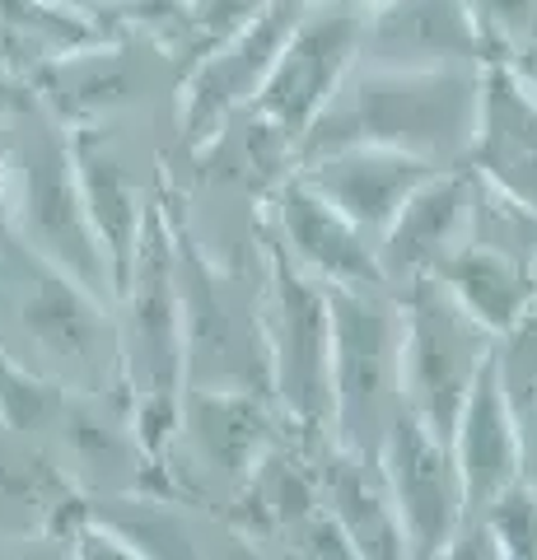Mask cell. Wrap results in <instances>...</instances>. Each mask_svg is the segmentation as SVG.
<instances>
[{"mask_svg":"<svg viewBox=\"0 0 537 560\" xmlns=\"http://www.w3.org/2000/svg\"><path fill=\"white\" fill-rule=\"evenodd\" d=\"M117 374L131 393V430L150 458L178 434L183 388H187V327H183V285H178V243L160 206L145 210L127 280L117 290Z\"/></svg>","mask_w":537,"mask_h":560,"instance_id":"2","label":"cell"},{"mask_svg":"<svg viewBox=\"0 0 537 560\" xmlns=\"http://www.w3.org/2000/svg\"><path fill=\"white\" fill-rule=\"evenodd\" d=\"M267 378L276 401L304 430H332V304L327 285L271 248V290L262 304Z\"/></svg>","mask_w":537,"mask_h":560,"instance_id":"6","label":"cell"},{"mask_svg":"<svg viewBox=\"0 0 537 560\" xmlns=\"http://www.w3.org/2000/svg\"><path fill=\"white\" fill-rule=\"evenodd\" d=\"M467 224H472V173L435 168L374 238L384 285L402 290L421 276H435L444 257L467 238Z\"/></svg>","mask_w":537,"mask_h":560,"instance_id":"14","label":"cell"},{"mask_svg":"<svg viewBox=\"0 0 537 560\" xmlns=\"http://www.w3.org/2000/svg\"><path fill=\"white\" fill-rule=\"evenodd\" d=\"M94 43H108V33L75 0H0V66L24 61L38 70Z\"/></svg>","mask_w":537,"mask_h":560,"instance_id":"21","label":"cell"},{"mask_svg":"<svg viewBox=\"0 0 537 560\" xmlns=\"http://www.w3.org/2000/svg\"><path fill=\"white\" fill-rule=\"evenodd\" d=\"M448 448H454V463H458L467 518H477L500 490L524 477V448H518L514 416L505 407V393H500L495 355L472 383V393H467L463 411L454 420V434H448Z\"/></svg>","mask_w":537,"mask_h":560,"instance_id":"15","label":"cell"},{"mask_svg":"<svg viewBox=\"0 0 537 560\" xmlns=\"http://www.w3.org/2000/svg\"><path fill=\"white\" fill-rule=\"evenodd\" d=\"M477 98L481 61H355L332 103L294 145V164L337 145H393L440 168H458L472 145Z\"/></svg>","mask_w":537,"mask_h":560,"instance_id":"1","label":"cell"},{"mask_svg":"<svg viewBox=\"0 0 537 560\" xmlns=\"http://www.w3.org/2000/svg\"><path fill=\"white\" fill-rule=\"evenodd\" d=\"M346 5H360V10H374V5H384V0H346Z\"/></svg>","mask_w":537,"mask_h":560,"instance_id":"31","label":"cell"},{"mask_svg":"<svg viewBox=\"0 0 537 560\" xmlns=\"http://www.w3.org/2000/svg\"><path fill=\"white\" fill-rule=\"evenodd\" d=\"M57 416H66V397L57 383L38 378L14 360H0V425L14 434L47 430Z\"/></svg>","mask_w":537,"mask_h":560,"instance_id":"24","label":"cell"},{"mask_svg":"<svg viewBox=\"0 0 537 560\" xmlns=\"http://www.w3.org/2000/svg\"><path fill=\"white\" fill-rule=\"evenodd\" d=\"M495 374L505 407L514 416L518 448H524V481L537 486V323L533 318L495 341Z\"/></svg>","mask_w":537,"mask_h":560,"instance_id":"23","label":"cell"},{"mask_svg":"<svg viewBox=\"0 0 537 560\" xmlns=\"http://www.w3.org/2000/svg\"><path fill=\"white\" fill-rule=\"evenodd\" d=\"M267 0H192L187 5V20H192L197 33H206V38H224V33H234L244 20H253L257 10H262Z\"/></svg>","mask_w":537,"mask_h":560,"instance_id":"27","label":"cell"},{"mask_svg":"<svg viewBox=\"0 0 537 560\" xmlns=\"http://www.w3.org/2000/svg\"><path fill=\"white\" fill-rule=\"evenodd\" d=\"M304 5L308 0H267L253 20H244L234 33L211 43V51L192 66V75L178 90V127L187 145L192 150L215 145L220 131L238 113L253 108V98L267 84L285 38L300 24Z\"/></svg>","mask_w":537,"mask_h":560,"instance_id":"9","label":"cell"},{"mask_svg":"<svg viewBox=\"0 0 537 560\" xmlns=\"http://www.w3.org/2000/svg\"><path fill=\"white\" fill-rule=\"evenodd\" d=\"M0 280H10L20 327L47 360L75 370L80 378H98L117 364V327L108 323V304L33 257L10 230L0 238Z\"/></svg>","mask_w":537,"mask_h":560,"instance_id":"8","label":"cell"},{"mask_svg":"<svg viewBox=\"0 0 537 560\" xmlns=\"http://www.w3.org/2000/svg\"><path fill=\"white\" fill-rule=\"evenodd\" d=\"M332 304V430L341 448L370 453L402 407L397 397V337L402 313L384 285H327Z\"/></svg>","mask_w":537,"mask_h":560,"instance_id":"5","label":"cell"},{"mask_svg":"<svg viewBox=\"0 0 537 560\" xmlns=\"http://www.w3.org/2000/svg\"><path fill=\"white\" fill-rule=\"evenodd\" d=\"M271 206H276V234H281V248L300 271L323 280V285H355V290L384 285L374 238L360 230L355 220H346L327 197H318L300 173H290V178L281 183Z\"/></svg>","mask_w":537,"mask_h":560,"instance_id":"13","label":"cell"},{"mask_svg":"<svg viewBox=\"0 0 537 560\" xmlns=\"http://www.w3.org/2000/svg\"><path fill=\"white\" fill-rule=\"evenodd\" d=\"M440 164L421 154L393 150V145H337L323 154L300 160V178L327 197L346 220H355L370 238H378L393 224V215L407 206V197L421 187Z\"/></svg>","mask_w":537,"mask_h":560,"instance_id":"12","label":"cell"},{"mask_svg":"<svg viewBox=\"0 0 537 560\" xmlns=\"http://www.w3.org/2000/svg\"><path fill=\"white\" fill-rule=\"evenodd\" d=\"M10 230V136L0 131V238Z\"/></svg>","mask_w":537,"mask_h":560,"instance_id":"28","label":"cell"},{"mask_svg":"<svg viewBox=\"0 0 537 560\" xmlns=\"http://www.w3.org/2000/svg\"><path fill=\"white\" fill-rule=\"evenodd\" d=\"M467 14L481 33V51L491 57H514L537 43V0H467Z\"/></svg>","mask_w":537,"mask_h":560,"instance_id":"26","label":"cell"},{"mask_svg":"<svg viewBox=\"0 0 537 560\" xmlns=\"http://www.w3.org/2000/svg\"><path fill=\"white\" fill-rule=\"evenodd\" d=\"M33 75H38L43 98L61 117H90V113L117 108V103L131 98L127 51L113 47V43H94V47L66 51V57L38 66Z\"/></svg>","mask_w":537,"mask_h":560,"instance_id":"22","label":"cell"},{"mask_svg":"<svg viewBox=\"0 0 537 560\" xmlns=\"http://www.w3.org/2000/svg\"><path fill=\"white\" fill-rule=\"evenodd\" d=\"M365 20L370 10L346 5V0H314L304 5L300 24L285 38L267 84L253 98L257 127H267L294 150L304 131L318 121V113L332 103L341 80L355 70L365 51Z\"/></svg>","mask_w":537,"mask_h":560,"instance_id":"7","label":"cell"},{"mask_svg":"<svg viewBox=\"0 0 537 560\" xmlns=\"http://www.w3.org/2000/svg\"><path fill=\"white\" fill-rule=\"evenodd\" d=\"M323 510L337 518V528L346 533L355 556H407V541L402 528H397V514H393V500H388V486H384V471L370 453H355V448H341L327 458L323 467Z\"/></svg>","mask_w":537,"mask_h":560,"instance_id":"20","label":"cell"},{"mask_svg":"<svg viewBox=\"0 0 537 560\" xmlns=\"http://www.w3.org/2000/svg\"><path fill=\"white\" fill-rule=\"evenodd\" d=\"M463 164L505 201L537 215V94L514 75L505 57L481 61L477 127Z\"/></svg>","mask_w":537,"mask_h":560,"instance_id":"11","label":"cell"},{"mask_svg":"<svg viewBox=\"0 0 537 560\" xmlns=\"http://www.w3.org/2000/svg\"><path fill=\"white\" fill-rule=\"evenodd\" d=\"M10 234L103 304L117 300L108 253L84 210L71 140L38 136L24 150L10 145Z\"/></svg>","mask_w":537,"mask_h":560,"instance_id":"4","label":"cell"},{"mask_svg":"<svg viewBox=\"0 0 537 560\" xmlns=\"http://www.w3.org/2000/svg\"><path fill=\"white\" fill-rule=\"evenodd\" d=\"M80 10H98V5H108V0H75Z\"/></svg>","mask_w":537,"mask_h":560,"instance_id":"32","label":"cell"},{"mask_svg":"<svg viewBox=\"0 0 537 560\" xmlns=\"http://www.w3.org/2000/svg\"><path fill=\"white\" fill-rule=\"evenodd\" d=\"M374 463L384 471L407 556H448V541L458 537L467 518L458 463L448 440L421 425L407 407H397L388 430L378 434Z\"/></svg>","mask_w":537,"mask_h":560,"instance_id":"10","label":"cell"},{"mask_svg":"<svg viewBox=\"0 0 537 560\" xmlns=\"http://www.w3.org/2000/svg\"><path fill=\"white\" fill-rule=\"evenodd\" d=\"M495 541V556L505 560H537V486L518 477L477 514Z\"/></svg>","mask_w":537,"mask_h":560,"instance_id":"25","label":"cell"},{"mask_svg":"<svg viewBox=\"0 0 537 560\" xmlns=\"http://www.w3.org/2000/svg\"><path fill=\"white\" fill-rule=\"evenodd\" d=\"M71 150H75L84 210H90L94 234H98L103 253H108V267H113V290H122L136 238H141V224H145V201H141L131 173L122 168V160H117V150L108 140H98L94 131H75Z\"/></svg>","mask_w":537,"mask_h":560,"instance_id":"19","label":"cell"},{"mask_svg":"<svg viewBox=\"0 0 537 560\" xmlns=\"http://www.w3.org/2000/svg\"><path fill=\"white\" fill-rule=\"evenodd\" d=\"M131 5L141 14H183L187 20V5H192V0H131Z\"/></svg>","mask_w":537,"mask_h":560,"instance_id":"30","label":"cell"},{"mask_svg":"<svg viewBox=\"0 0 537 560\" xmlns=\"http://www.w3.org/2000/svg\"><path fill=\"white\" fill-rule=\"evenodd\" d=\"M360 61L435 66V61H487L481 33L467 0H384L365 20Z\"/></svg>","mask_w":537,"mask_h":560,"instance_id":"16","label":"cell"},{"mask_svg":"<svg viewBox=\"0 0 537 560\" xmlns=\"http://www.w3.org/2000/svg\"><path fill=\"white\" fill-rule=\"evenodd\" d=\"M178 430L192 440L206 467L230 481H248V471L267 453L271 420L253 388H192L183 397Z\"/></svg>","mask_w":537,"mask_h":560,"instance_id":"18","label":"cell"},{"mask_svg":"<svg viewBox=\"0 0 537 560\" xmlns=\"http://www.w3.org/2000/svg\"><path fill=\"white\" fill-rule=\"evenodd\" d=\"M402 337H397V397L435 434H454L472 383L495 355V341L435 276L402 285Z\"/></svg>","mask_w":537,"mask_h":560,"instance_id":"3","label":"cell"},{"mask_svg":"<svg viewBox=\"0 0 537 560\" xmlns=\"http://www.w3.org/2000/svg\"><path fill=\"white\" fill-rule=\"evenodd\" d=\"M510 66H514V75L524 80L528 90L537 94V43H533V47H524V51H514V57H510Z\"/></svg>","mask_w":537,"mask_h":560,"instance_id":"29","label":"cell"},{"mask_svg":"<svg viewBox=\"0 0 537 560\" xmlns=\"http://www.w3.org/2000/svg\"><path fill=\"white\" fill-rule=\"evenodd\" d=\"M435 280L491 331V337H510L537 308V267L514 253L491 248V243L463 238L458 248L444 257Z\"/></svg>","mask_w":537,"mask_h":560,"instance_id":"17","label":"cell"}]
</instances>
